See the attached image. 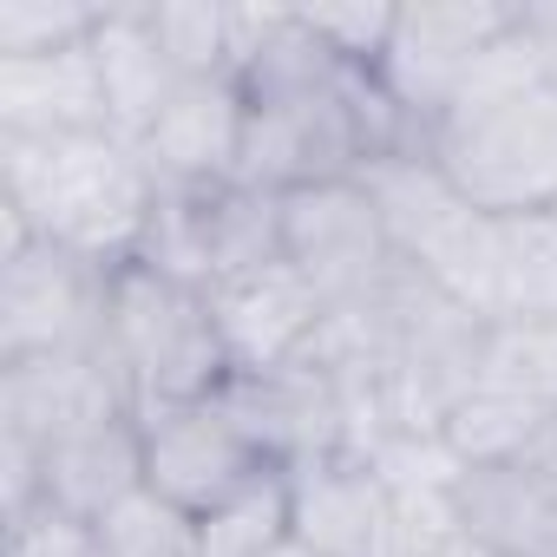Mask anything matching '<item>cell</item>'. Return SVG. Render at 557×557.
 Segmentation results:
<instances>
[{
	"mask_svg": "<svg viewBox=\"0 0 557 557\" xmlns=\"http://www.w3.org/2000/svg\"><path fill=\"white\" fill-rule=\"evenodd\" d=\"M92 53H99L112 132L138 145V138L151 132V119L171 106V92L184 86L177 66L164 60L158 34H151V8H145V0H106V27H99Z\"/></svg>",
	"mask_w": 557,
	"mask_h": 557,
	"instance_id": "18",
	"label": "cell"
},
{
	"mask_svg": "<svg viewBox=\"0 0 557 557\" xmlns=\"http://www.w3.org/2000/svg\"><path fill=\"white\" fill-rule=\"evenodd\" d=\"M453 557H472V544H459V550H453Z\"/></svg>",
	"mask_w": 557,
	"mask_h": 557,
	"instance_id": "31",
	"label": "cell"
},
{
	"mask_svg": "<svg viewBox=\"0 0 557 557\" xmlns=\"http://www.w3.org/2000/svg\"><path fill=\"white\" fill-rule=\"evenodd\" d=\"M296 544L322 557H387L394 544V492L361 453H329L289 472Z\"/></svg>",
	"mask_w": 557,
	"mask_h": 557,
	"instance_id": "14",
	"label": "cell"
},
{
	"mask_svg": "<svg viewBox=\"0 0 557 557\" xmlns=\"http://www.w3.org/2000/svg\"><path fill=\"white\" fill-rule=\"evenodd\" d=\"M99 27H106V8H86V0H0V60L92 47Z\"/></svg>",
	"mask_w": 557,
	"mask_h": 557,
	"instance_id": "24",
	"label": "cell"
},
{
	"mask_svg": "<svg viewBox=\"0 0 557 557\" xmlns=\"http://www.w3.org/2000/svg\"><path fill=\"white\" fill-rule=\"evenodd\" d=\"M138 433H145V485L184 505L190 518H203L210 505L243 492L256 472H269V459L249 446V433L236 426V413L216 394L190 407L138 413Z\"/></svg>",
	"mask_w": 557,
	"mask_h": 557,
	"instance_id": "11",
	"label": "cell"
},
{
	"mask_svg": "<svg viewBox=\"0 0 557 557\" xmlns=\"http://www.w3.org/2000/svg\"><path fill=\"white\" fill-rule=\"evenodd\" d=\"M381 230L394 243V262L420 269L426 283H440L453 302H466L492 329V296H498V216H485L426 145L394 151L361 171Z\"/></svg>",
	"mask_w": 557,
	"mask_h": 557,
	"instance_id": "3",
	"label": "cell"
},
{
	"mask_svg": "<svg viewBox=\"0 0 557 557\" xmlns=\"http://www.w3.org/2000/svg\"><path fill=\"white\" fill-rule=\"evenodd\" d=\"M426 151L485 216L557 210V79L446 112L426 132Z\"/></svg>",
	"mask_w": 557,
	"mask_h": 557,
	"instance_id": "4",
	"label": "cell"
},
{
	"mask_svg": "<svg viewBox=\"0 0 557 557\" xmlns=\"http://www.w3.org/2000/svg\"><path fill=\"white\" fill-rule=\"evenodd\" d=\"M145 8L177 79H230V40H236L230 8H216V0H145Z\"/></svg>",
	"mask_w": 557,
	"mask_h": 557,
	"instance_id": "22",
	"label": "cell"
},
{
	"mask_svg": "<svg viewBox=\"0 0 557 557\" xmlns=\"http://www.w3.org/2000/svg\"><path fill=\"white\" fill-rule=\"evenodd\" d=\"M531 21H537V34L550 47V79H557V0H531Z\"/></svg>",
	"mask_w": 557,
	"mask_h": 557,
	"instance_id": "28",
	"label": "cell"
},
{
	"mask_svg": "<svg viewBox=\"0 0 557 557\" xmlns=\"http://www.w3.org/2000/svg\"><path fill=\"white\" fill-rule=\"evenodd\" d=\"M216 400L236 413V426L275 472H296L329 453H355L348 394L315 355L289 361V368H262V374H230Z\"/></svg>",
	"mask_w": 557,
	"mask_h": 557,
	"instance_id": "9",
	"label": "cell"
},
{
	"mask_svg": "<svg viewBox=\"0 0 557 557\" xmlns=\"http://www.w3.org/2000/svg\"><path fill=\"white\" fill-rule=\"evenodd\" d=\"M544 466H550V472H557V446H550V459H544Z\"/></svg>",
	"mask_w": 557,
	"mask_h": 557,
	"instance_id": "30",
	"label": "cell"
},
{
	"mask_svg": "<svg viewBox=\"0 0 557 557\" xmlns=\"http://www.w3.org/2000/svg\"><path fill=\"white\" fill-rule=\"evenodd\" d=\"M459 531L485 557H557V472L550 466H479L453 492Z\"/></svg>",
	"mask_w": 557,
	"mask_h": 557,
	"instance_id": "16",
	"label": "cell"
},
{
	"mask_svg": "<svg viewBox=\"0 0 557 557\" xmlns=\"http://www.w3.org/2000/svg\"><path fill=\"white\" fill-rule=\"evenodd\" d=\"M505 322H557V210L498 216L492 329H505Z\"/></svg>",
	"mask_w": 557,
	"mask_h": 557,
	"instance_id": "20",
	"label": "cell"
},
{
	"mask_svg": "<svg viewBox=\"0 0 557 557\" xmlns=\"http://www.w3.org/2000/svg\"><path fill=\"white\" fill-rule=\"evenodd\" d=\"M106 355L125 374L138 413L210 400L230 381V355H223V329H216L210 289L177 283V275H164L151 262L112 269Z\"/></svg>",
	"mask_w": 557,
	"mask_h": 557,
	"instance_id": "2",
	"label": "cell"
},
{
	"mask_svg": "<svg viewBox=\"0 0 557 557\" xmlns=\"http://www.w3.org/2000/svg\"><path fill=\"white\" fill-rule=\"evenodd\" d=\"M40 472H47V505L53 511L99 524L112 505H125L145 485V433H138V420L73 433V440L40 453Z\"/></svg>",
	"mask_w": 557,
	"mask_h": 557,
	"instance_id": "19",
	"label": "cell"
},
{
	"mask_svg": "<svg viewBox=\"0 0 557 557\" xmlns=\"http://www.w3.org/2000/svg\"><path fill=\"white\" fill-rule=\"evenodd\" d=\"M216 329H223V355L230 374H262V368H289L315 355V335L329 322V302L302 283V269L269 262L243 283L210 289Z\"/></svg>",
	"mask_w": 557,
	"mask_h": 557,
	"instance_id": "13",
	"label": "cell"
},
{
	"mask_svg": "<svg viewBox=\"0 0 557 557\" xmlns=\"http://www.w3.org/2000/svg\"><path fill=\"white\" fill-rule=\"evenodd\" d=\"M8 557H106V544L86 518H66V511L40 505L34 518L8 524Z\"/></svg>",
	"mask_w": 557,
	"mask_h": 557,
	"instance_id": "27",
	"label": "cell"
},
{
	"mask_svg": "<svg viewBox=\"0 0 557 557\" xmlns=\"http://www.w3.org/2000/svg\"><path fill=\"white\" fill-rule=\"evenodd\" d=\"M440 433L466 459V472H479V466H544L550 446H557V413L544 400H531L524 387H511L498 374H479L453 400Z\"/></svg>",
	"mask_w": 557,
	"mask_h": 557,
	"instance_id": "17",
	"label": "cell"
},
{
	"mask_svg": "<svg viewBox=\"0 0 557 557\" xmlns=\"http://www.w3.org/2000/svg\"><path fill=\"white\" fill-rule=\"evenodd\" d=\"M106 557H197V518L171 498H158L151 485H138L125 505H112L99 524Z\"/></svg>",
	"mask_w": 557,
	"mask_h": 557,
	"instance_id": "23",
	"label": "cell"
},
{
	"mask_svg": "<svg viewBox=\"0 0 557 557\" xmlns=\"http://www.w3.org/2000/svg\"><path fill=\"white\" fill-rule=\"evenodd\" d=\"M485 374L524 387L557 413V322H505L485 335Z\"/></svg>",
	"mask_w": 557,
	"mask_h": 557,
	"instance_id": "25",
	"label": "cell"
},
{
	"mask_svg": "<svg viewBox=\"0 0 557 557\" xmlns=\"http://www.w3.org/2000/svg\"><path fill=\"white\" fill-rule=\"evenodd\" d=\"M164 184L119 132L0 138V256L53 243L79 262L125 269L145 249Z\"/></svg>",
	"mask_w": 557,
	"mask_h": 557,
	"instance_id": "1",
	"label": "cell"
},
{
	"mask_svg": "<svg viewBox=\"0 0 557 557\" xmlns=\"http://www.w3.org/2000/svg\"><path fill=\"white\" fill-rule=\"evenodd\" d=\"M243 132H249V99L236 79H184L138 138V151L164 190H216L236 184L243 171Z\"/></svg>",
	"mask_w": 557,
	"mask_h": 557,
	"instance_id": "12",
	"label": "cell"
},
{
	"mask_svg": "<svg viewBox=\"0 0 557 557\" xmlns=\"http://www.w3.org/2000/svg\"><path fill=\"white\" fill-rule=\"evenodd\" d=\"M112 420H138V407L106 348L0 361V440H27L47 453L73 433L112 426Z\"/></svg>",
	"mask_w": 557,
	"mask_h": 557,
	"instance_id": "10",
	"label": "cell"
},
{
	"mask_svg": "<svg viewBox=\"0 0 557 557\" xmlns=\"http://www.w3.org/2000/svg\"><path fill=\"white\" fill-rule=\"evenodd\" d=\"M86 132H112L92 47L0 60V138H86Z\"/></svg>",
	"mask_w": 557,
	"mask_h": 557,
	"instance_id": "15",
	"label": "cell"
},
{
	"mask_svg": "<svg viewBox=\"0 0 557 557\" xmlns=\"http://www.w3.org/2000/svg\"><path fill=\"white\" fill-rule=\"evenodd\" d=\"M289 537H296L289 472H275V466L197 518V557H275Z\"/></svg>",
	"mask_w": 557,
	"mask_h": 557,
	"instance_id": "21",
	"label": "cell"
},
{
	"mask_svg": "<svg viewBox=\"0 0 557 557\" xmlns=\"http://www.w3.org/2000/svg\"><path fill=\"white\" fill-rule=\"evenodd\" d=\"M275 557H322V550H309V544H296V537H289L283 550H275Z\"/></svg>",
	"mask_w": 557,
	"mask_h": 557,
	"instance_id": "29",
	"label": "cell"
},
{
	"mask_svg": "<svg viewBox=\"0 0 557 557\" xmlns=\"http://www.w3.org/2000/svg\"><path fill=\"white\" fill-rule=\"evenodd\" d=\"M511 21H518V0H420V8H400L387 60L374 66V79L413 119L420 145L446 119V106L459 99L472 66L511 34Z\"/></svg>",
	"mask_w": 557,
	"mask_h": 557,
	"instance_id": "6",
	"label": "cell"
},
{
	"mask_svg": "<svg viewBox=\"0 0 557 557\" xmlns=\"http://www.w3.org/2000/svg\"><path fill=\"white\" fill-rule=\"evenodd\" d=\"M302 14H309L315 40H322L342 66H355V73H374V66L387 60L394 21H400V8H387V0H355V8H302Z\"/></svg>",
	"mask_w": 557,
	"mask_h": 557,
	"instance_id": "26",
	"label": "cell"
},
{
	"mask_svg": "<svg viewBox=\"0 0 557 557\" xmlns=\"http://www.w3.org/2000/svg\"><path fill=\"white\" fill-rule=\"evenodd\" d=\"M283 262L302 269V283L335 309L374 289L394 269V243L381 230V210L361 177L302 184L283 197Z\"/></svg>",
	"mask_w": 557,
	"mask_h": 557,
	"instance_id": "8",
	"label": "cell"
},
{
	"mask_svg": "<svg viewBox=\"0 0 557 557\" xmlns=\"http://www.w3.org/2000/svg\"><path fill=\"white\" fill-rule=\"evenodd\" d=\"M138 262L177 275V283H197V289L243 283V275L283 262V197L256 190V184L164 190Z\"/></svg>",
	"mask_w": 557,
	"mask_h": 557,
	"instance_id": "5",
	"label": "cell"
},
{
	"mask_svg": "<svg viewBox=\"0 0 557 557\" xmlns=\"http://www.w3.org/2000/svg\"><path fill=\"white\" fill-rule=\"evenodd\" d=\"M112 269L79 262L53 243L0 256V361H40L106 348Z\"/></svg>",
	"mask_w": 557,
	"mask_h": 557,
	"instance_id": "7",
	"label": "cell"
}]
</instances>
